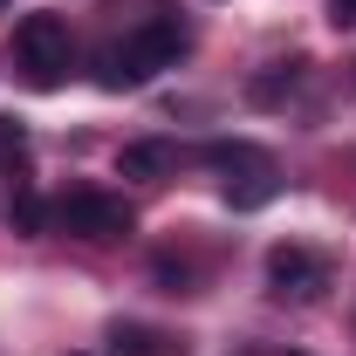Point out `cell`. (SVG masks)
<instances>
[{"instance_id":"obj_1","label":"cell","mask_w":356,"mask_h":356,"mask_svg":"<svg viewBox=\"0 0 356 356\" xmlns=\"http://www.w3.org/2000/svg\"><path fill=\"white\" fill-rule=\"evenodd\" d=\"M185 55V21L178 14H151L137 35L103 48V89H144L158 69H172Z\"/></svg>"},{"instance_id":"obj_2","label":"cell","mask_w":356,"mask_h":356,"mask_svg":"<svg viewBox=\"0 0 356 356\" xmlns=\"http://www.w3.org/2000/svg\"><path fill=\"white\" fill-rule=\"evenodd\" d=\"M69 62H76L69 21H55V14H28V21L14 28V69H21L35 89H55L62 76H69Z\"/></svg>"},{"instance_id":"obj_3","label":"cell","mask_w":356,"mask_h":356,"mask_svg":"<svg viewBox=\"0 0 356 356\" xmlns=\"http://www.w3.org/2000/svg\"><path fill=\"white\" fill-rule=\"evenodd\" d=\"M55 226L76 233V240H89V247H103V240H124L137 226V213L117 192H69V199H55Z\"/></svg>"},{"instance_id":"obj_4","label":"cell","mask_w":356,"mask_h":356,"mask_svg":"<svg viewBox=\"0 0 356 356\" xmlns=\"http://www.w3.org/2000/svg\"><path fill=\"white\" fill-rule=\"evenodd\" d=\"M267 281L281 302H322L329 295V261L309 254V247H274L267 254Z\"/></svg>"},{"instance_id":"obj_5","label":"cell","mask_w":356,"mask_h":356,"mask_svg":"<svg viewBox=\"0 0 356 356\" xmlns=\"http://www.w3.org/2000/svg\"><path fill=\"white\" fill-rule=\"evenodd\" d=\"M178 172V144L165 137H144V144H124L117 151V178H144V185H158V178Z\"/></svg>"},{"instance_id":"obj_6","label":"cell","mask_w":356,"mask_h":356,"mask_svg":"<svg viewBox=\"0 0 356 356\" xmlns=\"http://www.w3.org/2000/svg\"><path fill=\"white\" fill-rule=\"evenodd\" d=\"M110 356H178V343L165 329H144V322H117L110 329Z\"/></svg>"},{"instance_id":"obj_7","label":"cell","mask_w":356,"mask_h":356,"mask_svg":"<svg viewBox=\"0 0 356 356\" xmlns=\"http://www.w3.org/2000/svg\"><path fill=\"white\" fill-rule=\"evenodd\" d=\"M48 220H55V206H42L35 192H14V206H7V226H14L21 240H42Z\"/></svg>"},{"instance_id":"obj_8","label":"cell","mask_w":356,"mask_h":356,"mask_svg":"<svg viewBox=\"0 0 356 356\" xmlns=\"http://www.w3.org/2000/svg\"><path fill=\"white\" fill-rule=\"evenodd\" d=\"M206 165L213 172H274L267 151H254V144H206Z\"/></svg>"},{"instance_id":"obj_9","label":"cell","mask_w":356,"mask_h":356,"mask_svg":"<svg viewBox=\"0 0 356 356\" xmlns=\"http://www.w3.org/2000/svg\"><path fill=\"white\" fill-rule=\"evenodd\" d=\"M295 83H302V62H274L267 76H254V83H247V96H254V103H281Z\"/></svg>"},{"instance_id":"obj_10","label":"cell","mask_w":356,"mask_h":356,"mask_svg":"<svg viewBox=\"0 0 356 356\" xmlns=\"http://www.w3.org/2000/svg\"><path fill=\"white\" fill-rule=\"evenodd\" d=\"M226 199H233V206H267V199H274V172H247L240 185H226Z\"/></svg>"},{"instance_id":"obj_11","label":"cell","mask_w":356,"mask_h":356,"mask_svg":"<svg viewBox=\"0 0 356 356\" xmlns=\"http://www.w3.org/2000/svg\"><path fill=\"white\" fill-rule=\"evenodd\" d=\"M329 21L336 28H356V0H329Z\"/></svg>"},{"instance_id":"obj_12","label":"cell","mask_w":356,"mask_h":356,"mask_svg":"<svg viewBox=\"0 0 356 356\" xmlns=\"http://www.w3.org/2000/svg\"><path fill=\"white\" fill-rule=\"evenodd\" d=\"M158 281H165V288L178 295V288H185V267H178V261H158Z\"/></svg>"},{"instance_id":"obj_13","label":"cell","mask_w":356,"mask_h":356,"mask_svg":"<svg viewBox=\"0 0 356 356\" xmlns=\"http://www.w3.org/2000/svg\"><path fill=\"white\" fill-rule=\"evenodd\" d=\"M0 7H7V0H0Z\"/></svg>"}]
</instances>
